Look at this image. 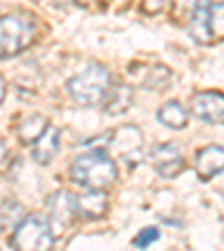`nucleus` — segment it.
Segmentation results:
<instances>
[{"label": "nucleus", "mask_w": 224, "mask_h": 251, "mask_svg": "<svg viewBox=\"0 0 224 251\" xmlns=\"http://www.w3.org/2000/svg\"><path fill=\"white\" fill-rule=\"evenodd\" d=\"M70 177L85 188H108L117 177V168L103 151H90L72 164Z\"/></svg>", "instance_id": "nucleus-1"}, {"label": "nucleus", "mask_w": 224, "mask_h": 251, "mask_svg": "<svg viewBox=\"0 0 224 251\" xmlns=\"http://www.w3.org/2000/svg\"><path fill=\"white\" fill-rule=\"evenodd\" d=\"M110 92V74L103 65H90L85 72L68 81V94L78 105L94 108L105 101Z\"/></svg>", "instance_id": "nucleus-2"}, {"label": "nucleus", "mask_w": 224, "mask_h": 251, "mask_svg": "<svg viewBox=\"0 0 224 251\" xmlns=\"http://www.w3.org/2000/svg\"><path fill=\"white\" fill-rule=\"evenodd\" d=\"M36 36V23L27 14H9L0 18V58L23 52Z\"/></svg>", "instance_id": "nucleus-3"}, {"label": "nucleus", "mask_w": 224, "mask_h": 251, "mask_svg": "<svg viewBox=\"0 0 224 251\" xmlns=\"http://www.w3.org/2000/svg\"><path fill=\"white\" fill-rule=\"evenodd\" d=\"M14 247L18 249H50L54 245V233L50 226V220L45 215H29L23 218V222L14 229L11 238Z\"/></svg>", "instance_id": "nucleus-4"}, {"label": "nucleus", "mask_w": 224, "mask_h": 251, "mask_svg": "<svg viewBox=\"0 0 224 251\" xmlns=\"http://www.w3.org/2000/svg\"><path fill=\"white\" fill-rule=\"evenodd\" d=\"M191 112L206 124H224V94L222 92H198L191 99Z\"/></svg>", "instance_id": "nucleus-5"}, {"label": "nucleus", "mask_w": 224, "mask_h": 251, "mask_svg": "<svg viewBox=\"0 0 224 251\" xmlns=\"http://www.w3.org/2000/svg\"><path fill=\"white\" fill-rule=\"evenodd\" d=\"M150 162L157 168V173L162 177H175L177 173L184 171V159L182 152L177 151V146L173 144H162V146H155L150 152Z\"/></svg>", "instance_id": "nucleus-6"}, {"label": "nucleus", "mask_w": 224, "mask_h": 251, "mask_svg": "<svg viewBox=\"0 0 224 251\" xmlns=\"http://www.w3.org/2000/svg\"><path fill=\"white\" fill-rule=\"evenodd\" d=\"M224 171V148L206 146L195 152V173L202 179H211Z\"/></svg>", "instance_id": "nucleus-7"}, {"label": "nucleus", "mask_w": 224, "mask_h": 251, "mask_svg": "<svg viewBox=\"0 0 224 251\" xmlns=\"http://www.w3.org/2000/svg\"><path fill=\"white\" fill-rule=\"evenodd\" d=\"M47 206H50V220L56 222V225H61V226L70 225V222L74 220V215L78 213L76 198L70 195V193H65V191L54 193L52 198L47 200Z\"/></svg>", "instance_id": "nucleus-8"}, {"label": "nucleus", "mask_w": 224, "mask_h": 251, "mask_svg": "<svg viewBox=\"0 0 224 251\" xmlns=\"http://www.w3.org/2000/svg\"><path fill=\"white\" fill-rule=\"evenodd\" d=\"M76 209L85 218H101L108 209V198L103 188H88V193L76 195Z\"/></svg>", "instance_id": "nucleus-9"}, {"label": "nucleus", "mask_w": 224, "mask_h": 251, "mask_svg": "<svg viewBox=\"0 0 224 251\" xmlns=\"http://www.w3.org/2000/svg\"><path fill=\"white\" fill-rule=\"evenodd\" d=\"M56 152H58V130L54 126H47L43 130V135L34 141L31 155H34V159L38 164H50L56 157Z\"/></svg>", "instance_id": "nucleus-10"}, {"label": "nucleus", "mask_w": 224, "mask_h": 251, "mask_svg": "<svg viewBox=\"0 0 224 251\" xmlns=\"http://www.w3.org/2000/svg\"><path fill=\"white\" fill-rule=\"evenodd\" d=\"M188 31H191V36L198 43L213 41L211 29H209V0H202L193 9V14L188 16Z\"/></svg>", "instance_id": "nucleus-11"}, {"label": "nucleus", "mask_w": 224, "mask_h": 251, "mask_svg": "<svg viewBox=\"0 0 224 251\" xmlns=\"http://www.w3.org/2000/svg\"><path fill=\"white\" fill-rule=\"evenodd\" d=\"M130 103H132L130 85H115V88H110L108 97L103 101V108L108 115H121V112L130 108Z\"/></svg>", "instance_id": "nucleus-12"}, {"label": "nucleus", "mask_w": 224, "mask_h": 251, "mask_svg": "<svg viewBox=\"0 0 224 251\" xmlns=\"http://www.w3.org/2000/svg\"><path fill=\"white\" fill-rule=\"evenodd\" d=\"M45 128H47L45 117L31 115V117H27V119H23L21 124H18L16 135H18V139H21L23 144H34V141L43 135V130H45Z\"/></svg>", "instance_id": "nucleus-13"}, {"label": "nucleus", "mask_w": 224, "mask_h": 251, "mask_svg": "<svg viewBox=\"0 0 224 251\" xmlns=\"http://www.w3.org/2000/svg\"><path fill=\"white\" fill-rule=\"evenodd\" d=\"M186 117H188L186 110H184L177 101H171V103H166L157 112V119L162 121L164 126H168V128H175V130L186 126Z\"/></svg>", "instance_id": "nucleus-14"}, {"label": "nucleus", "mask_w": 224, "mask_h": 251, "mask_svg": "<svg viewBox=\"0 0 224 251\" xmlns=\"http://www.w3.org/2000/svg\"><path fill=\"white\" fill-rule=\"evenodd\" d=\"M209 29L213 38H224V2L209 5Z\"/></svg>", "instance_id": "nucleus-15"}, {"label": "nucleus", "mask_w": 224, "mask_h": 251, "mask_svg": "<svg viewBox=\"0 0 224 251\" xmlns=\"http://www.w3.org/2000/svg\"><path fill=\"white\" fill-rule=\"evenodd\" d=\"M23 218H25V209H23L21 204H5L2 211H0L2 225L9 226V229H16V226L23 222Z\"/></svg>", "instance_id": "nucleus-16"}, {"label": "nucleus", "mask_w": 224, "mask_h": 251, "mask_svg": "<svg viewBox=\"0 0 224 251\" xmlns=\"http://www.w3.org/2000/svg\"><path fill=\"white\" fill-rule=\"evenodd\" d=\"M168 81H171V70L168 68H152L150 74H148V78H146V85L152 90H162L164 85H168Z\"/></svg>", "instance_id": "nucleus-17"}, {"label": "nucleus", "mask_w": 224, "mask_h": 251, "mask_svg": "<svg viewBox=\"0 0 224 251\" xmlns=\"http://www.w3.org/2000/svg\"><path fill=\"white\" fill-rule=\"evenodd\" d=\"M202 0H175V18H182V21H188V16L193 14V9L199 5Z\"/></svg>", "instance_id": "nucleus-18"}, {"label": "nucleus", "mask_w": 224, "mask_h": 251, "mask_svg": "<svg viewBox=\"0 0 224 251\" xmlns=\"http://www.w3.org/2000/svg\"><path fill=\"white\" fill-rule=\"evenodd\" d=\"M155 240H159V231H157L155 226H148V229H144L135 240H132V245L135 247H148V245H152Z\"/></svg>", "instance_id": "nucleus-19"}, {"label": "nucleus", "mask_w": 224, "mask_h": 251, "mask_svg": "<svg viewBox=\"0 0 224 251\" xmlns=\"http://www.w3.org/2000/svg\"><path fill=\"white\" fill-rule=\"evenodd\" d=\"M162 7H164V0H144L141 9L146 11V14L155 16V14H159V11H162Z\"/></svg>", "instance_id": "nucleus-20"}, {"label": "nucleus", "mask_w": 224, "mask_h": 251, "mask_svg": "<svg viewBox=\"0 0 224 251\" xmlns=\"http://www.w3.org/2000/svg\"><path fill=\"white\" fill-rule=\"evenodd\" d=\"M5 155H7V146H5V141L0 139V162L5 159Z\"/></svg>", "instance_id": "nucleus-21"}, {"label": "nucleus", "mask_w": 224, "mask_h": 251, "mask_svg": "<svg viewBox=\"0 0 224 251\" xmlns=\"http://www.w3.org/2000/svg\"><path fill=\"white\" fill-rule=\"evenodd\" d=\"M2 99H5V81L0 76V103H2Z\"/></svg>", "instance_id": "nucleus-22"}, {"label": "nucleus", "mask_w": 224, "mask_h": 251, "mask_svg": "<svg viewBox=\"0 0 224 251\" xmlns=\"http://www.w3.org/2000/svg\"><path fill=\"white\" fill-rule=\"evenodd\" d=\"M58 5H65V2H72V0H56Z\"/></svg>", "instance_id": "nucleus-23"}]
</instances>
